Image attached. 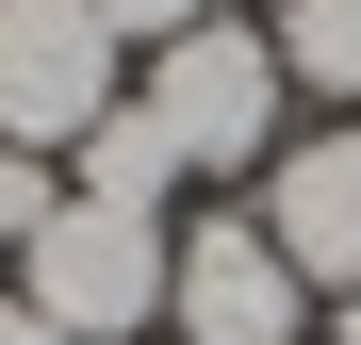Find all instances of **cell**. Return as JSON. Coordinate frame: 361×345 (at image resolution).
I'll list each match as a JSON object with an SVG mask.
<instances>
[{
	"label": "cell",
	"mask_w": 361,
	"mask_h": 345,
	"mask_svg": "<svg viewBox=\"0 0 361 345\" xmlns=\"http://www.w3.org/2000/svg\"><path fill=\"white\" fill-rule=\"evenodd\" d=\"M49 214H66V164L49 148H0V247H33Z\"/></svg>",
	"instance_id": "8"
},
{
	"label": "cell",
	"mask_w": 361,
	"mask_h": 345,
	"mask_svg": "<svg viewBox=\"0 0 361 345\" xmlns=\"http://www.w3.org/2000/svg\"><path fill=\"white\" fill-rule=\"evenodd\" d=\"M279 66L312 99H361V0H279Z\"/></svg>",
	"instance_id": "7"
},
{
	"label": "cell",
	"mask_w": 361,
	"mask_h": 345,
	"mask_svg": "<svg viewBox=\"0 0 361 345\" xmlns=\"http://www.w3.org/2000/svg\"><path fill=\"white\" fill-rule=\"evenodd\" d=\"M0 345H66V329H49V313H33V296H0Z\"/></svg>",
	"instance_id": "10"
},
{
	"label": "cell",
	"mask_w": 361,
	"mask_h": 345,
	"mask_svg": "<svg viewBox=\"0 0 361 345\" xmlns=\"http://www.w3.org/2000/svg\"><path fill=\"white\" fill-rule=\"evenodd\" d=\"M132 49L99 33V0H0V148H82L115 115Z\"/></svg>",
	"instance_id": "3"
},
{
	"label": "cell",
	"mask_w": 361,
	"mask_h": 345,
	"mask_svg": "<svg viewBox=\"0 0 361 345\" xmlns=\"http://www.w3.org/2000/svg\"><path fill=\"white\" fill-rule=\"evenodd\" d=\"M164 279H180V230H164V214H115V198H66V214L17 247V296L66 329V345L164 329Z\"/></svg>",
	"instance_id": "2"
},
{
	"label": "cell",
	"mask_w": 361,
	"mask_h": 345,
	"mask_svg": "<svg viewBox=\"0 0 361 345\" xmlns=\"http://www.w3.org/2000/svg\"><path fill=\"white\" fill-rule=\"evenodd\" d=\"M132 99L164 115V148L197 164V181H247V164H279V99H295V66H279V33L197 17L180 49H148V83H132Z\"/></svg>",
	"instance_id": "1"
},
{
	"label": "cell",
	"mask_w": 361,
	"mask_h": 345,
	"mask_svg": "<svg viewBox=\"0 0 361 345\" xmlns=\"http://www.w3.org/2000/svg\"><path fill=\"white\" fill-rule=\"evenodd\" d=\"M345 345H361V296H345Z\"/></svg>",
	"instance_id": "11"
},
{
	"label": "cell",
	"mask_w": 361,
	"mask_h": 345,
	"mask_svg": "<svg viewBox=\"0 0 361 345\" xmlns=\"http://www.w3.org/2000/svg\"><path fill=\"white\" fill-rule=\"evenodd\" d=\"M180 181H197V164H180V148H164V115H148V99H115V115H99V132L66 148V198H115V214H164Z\"/></svg>",
	"instance_id": "6"
},
{
	"label": "cell",
	"mask_w": 361,
	"mask_h": 345,
	"mask_svg": "<svg viewBox=\"0 0 361 345\" xmlns=\"http://www.w3.org/2000/svg\"><path fill=\"white\" fill-rule=\"evenodd\" d=\"M164 329L180 345H295L312 329V279L279 263L263 214H197L180 230V279H164Z\"/></svg>",
	"instance_id": "4"
},
{
	"label": "cell",
	"mask_w": 361,
	"mask_h": 345,
	"mask_svg": "<svg viewBox=\"0 0 361 345\" xmlns=\"http://www.w3.org/2000/svg\"><path fill=\"white\" fill-rule=\"evenodd\" d=\"M197 17H214V0H99V33H115V49H180Z\"/></svg>",
	"instance_id": "9"
},
{
	"label": "cell",
	"mask_w": 361,
	"mask_h": 345,
	"mask_svg": "<svg viewBox=\"0 0 361 345\" xmlns=\"http://www.w3.org/2000/svg\"><path fill=\"white\" fill-rule=\"evenodd\" d=\"M263 230L312 296H361V132H279L263 164Z\"/></svg>",
	"instance_id": "5"
}]
</instances>
